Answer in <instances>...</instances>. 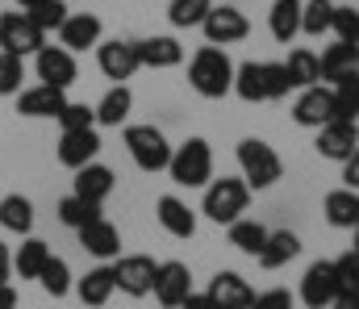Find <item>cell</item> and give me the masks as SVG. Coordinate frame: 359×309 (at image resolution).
<instances>
[{
	"instance_id": "6da1fadb",
	"label": "cell",
	"mask_w": 359,
	"mask_h": 309,
	"mask_svg": "<svg viewBox=\"0 0 359 309\" xmlns=\"http://www.w3.org/2000/svg\"><path fill=\"white\" fill-rule=\"evenodd\" d=\"M188 84L205 101H222L226 92H234V63H230L226 46H201L188 59Z\"/></svg>"
},
{
	"instance_id": "7a4b0ae2",
	"label": "cell",
	"mask_w": 359,
	"mask_h": 309,
	"mask_svg": "<svg viewBox=\"0 0 359 309\" xmlns=\"http://www.w3.org/2000/svg\"><path fill=\"white\" fill-rule=\"evenodd\" d=\"M247 201H251V188L243 176H222V180H209L205 184V201H201V213L217 226H230L247 213Z\"/></svg>"
},
{
	"instance_id": "3957f363",
	"label": "cell",
	"mask_w": 359,
	"mask_h": 309,
	"mask_svg": "<svg viewBox=\"0 0 359 309\" xmlns=\"http://www.w3.org/2000/svg\"><path fill=\"white\" fill-rule=\"evenodd\" d=\"M168 176L176 180L180 188H205L213 180V151L205 138H188L172 151V163H168Z\"/></svg>"
},
{
	"instance_id": "277c9868",
	"label": "cell",
	"mask_w": 359,
	"mask_h": 309,
	"mask_svg": "<svg viewBox=\"0 0 359 309\" xmlns=\"http://www.w3.org/2000/svg\"><path fill=\"white\" fill-rule=\"evenodd\" d=\"M126 151H130V159H134L138 172H168L176 146L155 125H126Z\"/></svg>"
},
{
	"instance_id": "5b68a950",
	"label": "cell",
	"mask_w": 359,
	"mask_h": 309,
	"mask_svg": "<svg viewBox=\"0 0 359 309\" xmlns=\"http://www.w3.org/2000/svg\"><path fill=\"white\" fill-rule=\"evenodd\" d=\"M238 167H243V180H247V188H271L280 176H284V163H280V155L271 151L264 138H243L238 142Z\"/></svg>"
},
{
	"instance_id": "8992f818",
	"label": "cell",
	"mask_w": 359,
	"mask_h": 309,
	"mask_svg": "<svg viewBox=\"0 0 359 309\" xmlns=\"http://www.w3.org/2000/svg\"><path fill=\"white\" fill-rule=\"evenodd\" d=\"M155 276H159V263L151 255H117L113 259V284L126 297H151L155 293Z\"/></svg>"
},
{
	"instance_id": "52a82bcc",
	"label": "cell",
	"mask_w": 359,
	"mask_h": 309,
	"mask_svg": "<svg viewBox=\"0 0 359 309\" xmlns=\"http://www.w3.org/2000/svg\"><path fill=\"white\" fill-rule=\"evenodd\" d=\"M42 46H46V34L25 13H0V50L4 55L25 59V55H38Z\"/></svg>"
},
{
	"instance_id": "ba28073f",
	"label": "cell",
	"mask_w": 359,
	"mask_h": 309,
	"mask_svg": "<svg viewBox=\"0 0 359 309\" xmlns=\"http://www.w3.org/2000/svg\"><path fill=\"white\" fill-rule=\"evenodd\" d=\"M201 29H205L209 46H230V42H243L251 34V21H247V13L238 4H213L209 17L201 21Z\"/></svg>"
},
{
	"instance_id": "9c48e42d",
	"label": "cell",
	"mask_w": 359,
	"mask_h": 309,
	"mask_svg": "<svg viewBox=\"0 0 359 309\" xmlns=\"http://www.w3.org/2000/svg\"><path fill=\"white\" fill-rule=\"evenodd\" d=\"M96 67L104 71V80L126 84V80L142 67L138 42H130V38H109V42H100V46H96Z\"/></svg>"
},
{
	"instance_id": "30bf717a",
	"label": "cell",
	"mask_w": 359,
	"mask_h": 309,
	"mask_svg": "<svg viewBox=\"0 0 359 309\" xmlns=\"http://www.w3.org/2000/svg\"><path fill=\"white\" fill-rule=\"evenodd\" d=\"M34 71H38V84L59 88V92H67V88L76 84V76H80L76 55L63 50V46H42V50L34 55Z\"/></svg>"
},
{
	"instance_id": "8fae6325",
	"label": "cell",
	"mask_w": 359,
	"mask_h": 309,
	"mask_svg": "<svg viewBox=\"0 0 359 309\" xmlns=\"http://www.w3.org/2000/svg\"><path fill=\"white\" fill-rule=\"evenodd\" d=\"M339 272H334V259H318L305 268L301 276V301L309 309H330V301L339 297Z\"/></svg>"
},
{
	"instance_id": "7c38bea8",
	"label": "cell",
	"mask_w": 359,
	"mask_h": 309,
	"mask_svg": "<svg viewBox=\"0 0 359 309\" xmlns=\"http://www.w3.org/2000/svg\"><path fill=\"white\" fill-rule=\"evenodd\" d=\"M292 121L305 125V130H322L334 121V88L326 84H313V88H301V97L292 104Z\"/></svg>"
},
{
	"instance_id": "4fadbf2b",
	"label": "cell",
	"mask_w": 359,
	"mask_h": 309,
	"mask_svg": "<svg viewBox=\"0 0 359 309\" xmlns=\"http://www.w3.org/2000/svg\"><path fill=\"white\" fill-rule=\"evenodd\" d=\"M188 293H192V272H188V263H180V259L159 263V276H155V301H159L163 309H180Z\"/></svg>"
},
{
	"instance_id": "5bb4252c",
	"label": "cell",
	"mask_w": 359,
	"mask_h": 309,
	"mask_svg": "<svg viewBox=\"0 0 359 309\" xmlns=\"http://www.w3.org/2000/svg\"><path fill=\"white\" fill-rule=\"evenodd\" d=\"M359 146V121H330L318 130V155L322 159H334V163H347Z\"/></svg>"
},
{
	"instance_id": "9a60e30c",
	"label": "cell",
	"mask_w": 359,
	"mask_h": 309,
	"mask_svg": "<svg viewBox=\"0 0 359 309\" xmlns=\"http://www.w3.org/2000/svg\"><path fill=\"white\" fill-rule=\"evenodd\" d=\"M59 163L63 167H72V172H80V167H88L96 163V155H100V134L96 130H63V138H59Z\"/></svg>"
},
{
	"instance_id": "2e32d148",
	"label": "cell",
	"mask_w": 359,
	"mask_h": 309,
	"mask_svg": "<svg viewBox=\"0 0 359 309\" xmlns=\"http://www.w3.org/2000/svg\"><path fill=\"white\" fill-rule=\"evenodd\" d=\"M100 34H104V25H100L96 13H67V21L59 29V46L72 50V55H80V50L100 46Z\"/></svg>"
},
{
	"instance_id": "e0dca14e",
	"label": "cell",
	"mask_w": 359,
	"mask_h": 309,
	"mask_svg": "<svg viewBox=\"0 0 359 309\" xmlns=\"http://www.w3.org/2000/svg\"><path fill=\"white\" fill-rule=\"evenodd\" d=\"M205 293H209V301L217 309H251V301H255V289L238 272H217Z\"/></svg>"
},
{
	"instance_id": "ac0fdd59",
	"label": "cell",
	"mask_w": 359,
	"mask_h": 309,
	"mask_svg": "<svg viewBox=\"0 0 359 309\" xmlns=\"http://www.w3.org/2000/svg\"><path fill=\"white\" fill-rule=\"evenodd\" d=\"M63 104H67V92L46 88V84H34V88H21L17 92V113L21 117H59Z\"/></svg>"
},
{
	"instance_id": "d6986e66",
	"label": "cell",
	"mask_w": 359,
	"mask_h": 309,
	"mask_svg": "<svg viewBox=\"0 0 359 309\" xmlns=\"http://www.w3.org/2000/svg\"><path fill=\"white\" fill-rule=\"evenodd\" d=\"M76 234H80V247L88 255H96V259H117L121 255V230L113 221H104V217H96L92 226L76 230Z\"/></svg>"
},
{
	"instance_id": "ffe728a7",
	"label": "cell",
	"mask_w": 359,
	"mask_h": 309,
	"mask_svg": "<svg viewBox=\"0 0 359 309\" xmlns=\"http://www.w3.org/2000/svg\"><path fill=\"white\" fill-rule=\"evenodd\" d=\"M318 63H322V80L343 84L347 76H359V46L355 42H334L318 55Z\"/></svg>"
},
{
	"instance_id": "44dd1931",
	"label": "cell",
	"mask_w": 359,
	"mask_h": 309,
	"mask_svg": "<svg viewBox=\"0 0 359 309\" xmlns=\"http://www.w3.org/2000/svg\"><path fill=\"white\" fill-rule=\"evenodd\" d=\"M113 184H117L113 167H104V163H88V167H80V172H76L72 193H76V197H84V201H92V205H104V197L113 193Z\"/></svg>"
},
{
	"instance_id": "7402d4cb",
	"label": "cell",
	"mask_w": 359,
	"mask_h": 309,
	"mask_svg": "<svg viewBox=\"0 0 359 309\" xmlns=\"http://www.w3.org/2000/svg\"><path fill=\"white\" fill-rule=\"evenodd\" d=\"M138 59L142 67H155V71H168L184 63V46H180L172 34H155V38H142L138 42Z\"/></svg>"
},
{
	"instance_id": "603a6c76",
	"label": "cell",
	"mask_w": 359,
	"mask_h": 309,
	"mask_svg": "<svg viewBox=\"0 0 359 309\" xmlns=\"http://www.w3.org/2000/svg\"><path fill=\"white\" fill-rule=\"evenodd\" d=\"M155 217H159V226H163L172 238H192V234H196V213L184 205L180 197H159V201H155Z\"/></svg>"
},
{
	"instance_id": "cb8c5ba5",
	"label": "cell",
	"mask_w": 359,
	"mask_h": 309,
	"mask_svg": "<svg viewBox=\"0 0 359 309\" xmlns=\"http://www.w3.org/2000/svg\"><path fill=\"white\" fill-rule=\"evenodd\" d=\"M76 293H80V301L92 305V309L109 305V297L117 293V284H113V263H100V268L84 272V276L76 280Z\"/></svg>"
},
{
	"instance_id": "d4e9b609",
	"label": "cell",
	"mask_w": 359,
	"mask_h": 309,
	"mask_svg": "<svg viewBox=\"0 0 359 309\" xmlns=\"http://www.w3.org/2000/svg\"><path fill=\"white\" fill-rule=\"evenodd\" d=\"M297 255H301V238H297L292 230H271V234H268V242H264V251H259L255 259H259V268L276 272V268L292 263Z\"/></svg>"
},
{
	"instance_id": "484cf974",
	"label": "cell",
	"mask_w": 359,
	"mask_h": 309,
	"mask_svg": "<svg viewBox=\"0 0 359 309\" xmlns=\"http://www.w3.org/2000/svg\"><path fill=\"white\" fill-rule=\"evenodd\" d=\"M326 221L334 226V230H359V193L351 188H334V193H326Z\"/></svg>"
},
{
	"instance_id": "4316f807",
	"label": "cell",
	"mask_w": 359,
	"mask_h": 309,
	"mask_svg": "<svg viewBox=\"0 0 359 309\" xmlns=\"http://www.w3.org/2000/svg\"><path fill=\"white\" fill-rule=\"evenodd\" d=\"M301 8H305V0H276L268 13V29L276 42H292L297 34H301Z\"/></svg>"
},
{
	"instance_id": "83f0119b",
	"label": "cell",
	"mask_w": 359,
	"mask_h": 309,
	"mask_svg": "<svg viewBox=\"0 0 359 309\" xmlns=\"http://www.w3.org/2000/svg\"><path fill=\"white\" fill-rule=\"evenodd\" d=\"M284 71H288V84H292V88H313V84H322V63H318V55L305 50V46H297V50L284 59Z\"/></svg>"
},
{
	"instance_id": "f1b7e54d",
	"label": "cell",
	"mask_w": 359,
	"mask_h": 309,
	"mask_svg": "<svg viewBox=\"0 0 359 309\" xmlns=\"http://www.w3.org/2000/svg\"><path fill=\"white\" fill-rule=\"evenodd\" d=\"M92 109H96V125H121L130 117V109H134V92L126 84H113L100 97V104H92Z\"/></svg>"
},
{
	"instance_id": "f546056e",
	"label": "cell",
	"mask_w": 359,
	"mask_h": 309,
	"mask_svg": "<svg viewBox=\"0 0 359 309\" xmlns=\"http://www.w3.org/2000/svg\"><path fill=\"white\" fill-rule=\"evenodd\" d=\"M46 259H50V247H46L42 238H25V242L17 247V255H13V272H17L21 280H38L42 268H46Z\"/></svg>"
},
{
	"instance_id": "4dcf8cb0",
	"label": "cell",
	"mask_w": 359,
	"mask_h": 309,
	"mask_svg": "<svg viewBox=\"0 0 359 309\" xmlns=\"http://www.w3.org/2000/svg\"><path fill=\"white\" fill-rule=\"evenodd\" d=\"M268 226L264 221H255V217H238V221H230V247L234 251H243V255H259L264 251V242H268Z\"/></svg>"
},
{
	"instance_id": "1f68e13d",
	"label": "cell",
	"mask_w": 359,
	"mask_h": 309,
	"mask_svg": "<svg viewBox=\"0 0 359 309\" xmlns=\"http://www.w3.org/2000/svg\"><path fill=\"white\" fill-rule=\"evenodd\" d=\"M0 226L13 230V234H29L34 230V201L21 197V193L0 197Z\"/></svg>"
},
{
	"instance_id": "d6a6232c",
	"label": "cell",
	"mask_w": 359,
	"mask_h": 309,
	"mask_svg": "<svg viewBox=\"0 0 359 309\" xmlns=\"http://www.w3.org/2000/svg\"><path fill=\"white\" fill-rule=\"evenodd\" d=\"M234 92L247 104L268 101V92H264V63H255V59L238 63V67H234Z\"/></svg>"
},
{
	"instance_id": "836d02e7",
	"label": "cell",
	"mask_w": 359,
	"mask_h": 309,
	"mask_svg": "<svg viewBox=\"0 0 359 309\" xmlns=\"http://www.w3.org/2000/svg\"><path fill=\"white\" fill-rule=\"evenodd\" d=\"M38 284H42V293H46V297H55V301H59V297H67V293L76 289L67 259L50 255V259H46V268H42V276H38Z\"/></svg>"
},
{
	"instance_id": "e575fe53",
	"label": "cell",
	"mask_w": 359,
	"mask_h": 309,
	"mask_svg": "<svg viewBox=\"0 0 359 309\" xmlns=\"http://www.w3.org/2000/svg\"><path fill=\"white\" fill-rule=\"evenodd\" d=\"M330 21H334V0H305V8H301V34L322 38L330 29Z\"/></svg>"
},
{
	"instance_id": "d590c367",
	"label": "cell",
	"mask_w": 359,
	"mask_h": 309,
	"mask_svg": "<svg viewBox=\"0 0 359 309\" xmlns=\"http://www.w3.org/2000/svg\"><path fill=\"white\" fill-rule=\"evenodd\" d=\"M100 217V205H92V201H84V197H63L59 201V221L63 226H72V230H84V226H92Z\"/></svg>"
},
{
	"instance_id": "8d00e7d4",
	"label": "cell",
	"mask_w": 359,
	"mask_h": 309,
	"mask_svg": "<svg viewBox=\"0 0 359 309\" xmlns=\"http://www.w3.org/2000/svg\"><path fill=\"white\" fill-rule=\"evenodd\" d=\"M209 8H213V0H172L168 4V21L176 29H192V25H201L209 17Z\"/></svg>"
},
{
	"instance_id": "74e56055",
	"label": "cell",
	"mask_w": 359,
	"mask_h": 309,
	"mask_svg": "<svg viewBox=\"0 0 359 309\" xmlns=\"http://www.w3.org/2000/svg\"><path fill=\"white\" fill-rule=\"evenodd\" d=\"M25 17H29L42 34L63 29V21H67V0H42V4H34V8H25Z\"/></svg>"
},
{
	"instance_id": "f35d334b",
	"label": "cell",
	"mask_w": 359,
	"mask_h": 309,
	"mask_svg": "<svg viewBox=\"0 0 359 309\" xmlns=\"http://www.w3.org/2000/svg\"><path fill=\"white\" fill-rule=\"evenodd\" d=\"M359 117V76H347L334 84V121H355Z\"/></svg>"
},
{
	"instance_id": "ab89813d",
	"label": "cell",
	"mask_w": 359,
	"mask_h": 309,
	"mask_svg": "<svg viewBox=\"0 0 359 309\" xmlns=\"http://www.w3.org/2000/svg\"><path fill=\"white\" fill-rule=\"evenodd\" d=\"M21 80H25V59L0 50V97H17L21 92Z\"/></svg>"
},
{
	"instance_id": "60d3db41",
	"label": "cell",
	"mask_w": 359,
	"mask_h": 309,
	"mask_svg": "<svg viewBox=\"0 0 359 309\" xmlns=\"http://www.w3.org/2000/svg\"><path fill=\"white\" fill-rule=\"evenodd\" d=\"M55 121H59L63 130H96V109H92V104H80V101H67Z\"/></svg>"
},
{
	"instance_id": "b9f144b4",
	"label": "cell",
	"mask_w": 359,
	"mask_h": 309,
	"mask_svg": "<svg viewBox=\"0 0 359 309\" xmlns=\"http://www.w3.org/2000/svg\"><path fill=\"white\" fill-rule=\"evenodd\" d=\"M330 29L339 34V42H355L359 46V13H355V4H334V21H330Z\"/></svg>"
},
{
	"instance_id": "7bdbcfd3",
	"label": "cell",
	"mask_w": 359,
	"mask_h": 309,
	"mask_svg": "<svg viewBox=\"0 0 359 309\" xmlns=\"http://www.w3.org/2000/svg\"><path fill=\"white\" fill-rule=\"evenodd\" d=\"M264 92H268V101H284L292 92L284 63H264Z\"/></svg>"
},
{
	"instance_id": "ee69618b",
	"label": "cell",
	"mask_w": 359,
	"mask_h": 309,
	"mask_svg": "<svg viewBox=\"0 0 359 309\" xmlns=\"http://www.w3.org/2000/svg\"><path fill=\"white\" fill-rule=\"evenodd\" d=\"M334 272H339V289L343 293H359V251L355 247L334 259Z\"/></svg>"
},
{
	"instance_id": "f6af8a7d",
	"label": "cell",
	"mask_w": 359,
	"mask_h": 309,
	"mask_svg": "<svg viewBox=\"0 0 359 309\" xmlns=\"http://www.w3.org/2000/svg\"><path fill=\"white\" fill-rule=\"evenodd\" d=\"M251 309H297V301L288 289H268V293H255Z\"/></svg>"
},
{
	"instance_id": "bcb514c9",
	"label": "cell",
	"mask_w": 359,
	"mask_h": 309,
	"mask_svg": "<svg viewBox=\"0 0 359 309\" xmlns=\"http://www.w3.org/2000/svg\"><path fill=\"white\" fill-rule=\"evenodd\" d=\"M343 188H351V193H359V146H355V155L343 163Z\"/></svg>"
},
{
	"instance_id": "7dc6e473",
	"label": "cell",
	"mask_w": 359,
	"mask_h": 309,
	"mask_svg": "<svg viewBox=\"0 0 359 309\" xmlns=\"http://www.w3.org/2000/svg\"><path fill=\"white\" fill-rule=\"evenodd\" d=\"M180 309H217V305L209 301V293H188V297H184V305H180Z\"/></svg>"
},
{
	"instance_id": "c3c4849f",
	"label": "cell",
	"mask_w": 359,
	"mask_h": 309,
	"mask_svg": "<svg viewBox=\"0 0 359 309\" xmlns=\"http://www.w3.org/2000/svg\"><path fill=\"white\" fill-rule=\"evenodd\" d=\"M330 309H359V293H339L330 301Z\"/></svg>"
},
{
	"instance_id": "681fc988",
	"label": "cell",
	"mask_w": 359,
	"mask_h": 309,
	"mask_svg": "<svg viewBox=\"0 0 359 309\" xmlns=\"http://www.w3.org/2000/svg\"><path fill=\"white\" fill-rule=\"evenodd\" d=\"M8 272H13V255H8V247L0 242V284H8Z\"/></svg>"
},
{
	"instance_id": "f907efd6",
	"label": "cell",
	"mask_w": 359,
	"mask_h": 309,
	"mask_svg": "<svg viewBox=\"0 0 359 309\" xmlns=\"http://www.w3.org/2000/svg\"><path fill=\"white\" fill-rule=\"evenodd\" d=\"M0 309H17V289L13 284H0Z\"/></svg>"
},
{
	"instance_id": "816d5d0a",
	"label": "cell",
	"mask_w": 359,
	"mask_h": 309,
	"mask_svg": "<svg viewBox=\"0 0 359 309\" xmlns=\"http://www.w3.org/2000/svg\"><path fill=\"white\" fill-rule=\"evenodd\" d=\"M17 4H21V8H34V4H42V0H17Z\"/></svg>"
},
{
	"instance_id": "f5cc1de1",
	"label": "cell",
	"mask_w": 359,
	"mask_h": 309,
	"mask_svg": "<svg viewBox=\"0 0 359 309\" xmlns=\"http://www.w3.org/2000/svg\"><path fill=\"white\" fill-rule=\"evenodd\" d=\"M355 251H359V230H355Z\"/></svg>"
}]
</instances>
